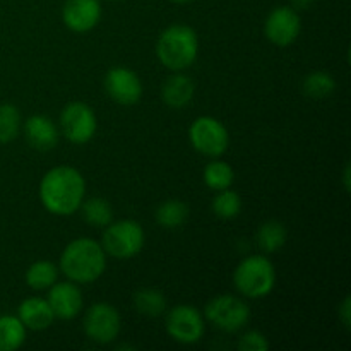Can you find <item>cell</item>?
Instances as JSON below:
<instances>
[{
	"label": "cell",
	"mask_w": 351,
	"mask_h": 351,
	"mask_svg": "<svg viewBox=\"0 0 351 351\" xmlns=\"http://www.w3.org/2000/svg\"><path fill=\"white\" fill-rule=\"evenodd\" d=\"M38 194L50 215L72 216L86 197V180L77 168L60 165L43 175Z\"/></svg>",
	"instance_id": "obj_1"
},
{
	"label": "cell",
	"mask_w": 351,
	"mask_h": 351,
	"mask_svg": "<svg viewBox=\"0 0 351 351\" xmlns=\"http://www.w3.org/2000/svg\"><path fill=\"white\" fill-rule=\"evenodd\" d=\"M58 269L69 281L77 285L95 283L106 269V252L96 240L88 237L75 239L62 250Z\"/></svg>",
	"instance_id": "obj_2"
},
{
	"label": "cell",
	"mask_w": 351,
	"mask_h": 351,
	"mask_svg": "<svg viewBox=\"0 0 351 351\" xmlns=\"http://www.w3.org/2000/svg\"><path fill=\"white\" fill-rule=\"evenodd\" d=\"M197 53L199 36L187 24H171L156 41V57L168 71H185L194 64Z\"/></svg>",
	"instance_id": "obj_3"
},
{
	"label": "cell",
	"mask_w": 351,
	"mask_h": 351,
	"mask_svg": "<svg viewBox=\"0 0 351 351\" xmlns=\"http://www.w3.org/2000/svg\"><path fill=\"white\" fill-rule=\"evenodd\" d=\"M233 285L242 297L259 300L276 287V269L266 256H249L239 263L233 273Z\"/></svg>",
	"instance_id": "obj_4"
},
{
	"label": "cell",
	"mask_w": 351,
	"mask_h": 351,
	"mask_svg": "<svg viewBox=\"0 0 351 351\" xmlns=\"http://www.w3.org/2000/svg\"><path fill=\"white\" fill-rule=\"evenodd\" d=\"M146 235L144 228L134 219H120L105 226L101 239V247L106 256L115 259L127 261L136 257L143 250Z\"/></svg>",
	"instance_id": "obj_5"
},
{
	"label": "cell",
	"mask_w": 351,
	"mask_h": 351,
	"mask_svg": "<svg viewBox=\"0 0 351 351\" xmlns=\"http://www.w3.org/2000/svg\"><path fill=\"white\" fill-rule=\"evenodd\" d=\"M204 317L225 332H237L250 321V307L235 295H218L204 308Z\"/></svg>",
	"instance_id": "obj_6"
},
{
	"label": "cell",
	"mask_w": 351,
	"mask_h": 351,
	"mask_svg": "<svg viewBox=\"0 0 351 351\" xmlns=\"http://www.w3.org/2000/svg\"><path fill=\"white\" fill-rule=\"evenodd\" d=\"M189 139L197 153L208 158H219L228 151L230 134L225 123L215 117H199L189 129Z\"/></svg>",
	"instance_id": "obj_7"
},
{
	"label": "cell",
	"mask_w": 351,
	"mask_h": 351,
	"mask_svg": "<svg viewBox=\"0 0 351 351\" xmlns=\"http://www.w3.org/2000/svg\"><path fill=\"white\" fill-rule=\"evenodd\" d=\"M98 129L96 113L88 103L71 101L60 112V132L75 146L88 144Z\"/></svg>",
	"instance_id": "obj_8"
},
{
	"label": "cell",
	"mask_w": 351,
	"mask_h": 351,
	"mask_svg": "<svg viewBox=\"0 0 351 351\" xmlns=\"http://www.w3.org/2000/svg\"><path fill=\"white\" fill-rule=\"evenodd\" d=\"M165 328L173 341L180 343V345H195L204 336V315L194 305H177L168 311Z\"/></svg>",
	"instance_id": "obj_9"
},
{
	"label": "cell",
	"mask_w": 351,
	"mask_h": 351,
	"mask_svg": "<svg viewBox=\"0 0 351 351\" xmlns=\"http://www.w3.org/2000/svg\"><path fill=\"white\" fill-rule=\"evenodd\" d=\"M82 328L91 341L98 345H108L119 338L120 329H122V317L112 304L98 302L86 311Z\"/></svg>",
	"instance_id": "obj_10"
},
{
	"label": "cell",
	"mask_w": 351,
	"mask_h": 351,
	"mask_svg": "<svg viewBox=\"0 0 351 351\" xmlns=\"http://www.w3.org/2000/svg\"><path fill=\"white\" fill-rule=\"evenodd\" d=\"M302 21L291 5L274 7L264 21V34L276 47H290L300 34Z\"/></svg>",
	"instance_id": "obj_11"
},
{
	"label": "cell",
	"mask_w": 351,
	"mask_h": 351,
	"mask_svg": "<svg viewBox=\"0 0 351 351\" xmlns=\"http://www.w3.org/2000/svg\"><path fill=\"white\" fill-rule=\"evenodd\" d=\"M105 91L122 106H132L143 98V82L139 75L127 67H113L105 75Z\"/></svg>",
	"instance_id": "obj_12"
},
{
	"label": "cell",
	"mask_w": 351,
	"mask_h": 351,
	"mask_svg": "<svg viewBox=\"0 0 351 351\" xmlns=\"http://www.w3.org/2000/svg\"><path fill=\"white\" fill-rule=\"evenodd\" d=\"M47 300L53 311L55 319L71 321L82 311V291L74 281H60L48 288Z\"/></svg>",
	"instance_id": "obj_13"
},
{
	"label": "cell",
	"mask_w": 351,
	"mask_h": 351,
	"mask_svg": "<svg viewBox=\"0 0 351 351\" xmlns=\"http://www.w3.org/2000/svg\"><path fill=\"white\" fill-rule=\"evenodd\" d=\"M101 19L99 0H65L62 7V21L74 33H88L95 29Z\"/></svg>",
	"instance_id": "obj_14"
},
{
	"label": "cell",
	"mask_w": 351,
	"mask_h": 351,
	"mask_svg": "<svg viewBox=\"0 0 351 351\" xmlns=\"http://www.w3.org/2000/svg\"><path fill=\"white\" fill-rule=\"evenodd\" d=\"M26 143L36 151L53 149L60 139L58 127L47 115H31L23 125Z\"/></svg>",
	"instance_id": "obj_15"
},
{
	"label": "cell",
	"mask_w": 351,
	"mask_h": 351,
	"mask_svg": "<svg viewBox=\"0 0 351 351\" xmlns=\"http://www.w3.org/2000/svg\"><path fill=\"white\" fill-rule=\"evenodd\" d=\"M17 317L23 322L24 328L31 331H45L55 321L53 311L47 298L31 297L26 298L17 307Z\"/></svg>",
	"instance_id": "obj_16"
},
{
	"label": "cell",
	"mask_w": 351,
	"mask_h": 351,
	"mask_svg": "<svg viewBox=\"0 0 351 351\" xmlns=\"http://www.w3.org/2000/svg\"><path fill=\"white\" fill-rule=\"evenodd\" d=\"M194 95V81L182 72H175L173 75H170L161 88V98H163L165 105L173 110L185 108L192 101Z\"/></svg>",
	"instance_id": "obj_17"
},
{
	"label": "cell",
	"mask_w": 351,
	"mask_h": 351,
	"mask_svg": "<svg viewBox=\"0 0 351 351\" xmlns=\"http://www.w3.org/2000/svg\"><path fill=\"white\" fill-rule=\"evenodd\" d=\"M154 219L165 230L180 228L189 219V206L180 199H168L158 206Z\"/></svg>",
	"instance_id": "obj_18"
},
{
	"label": "cell",
	"mask_w": 351,
	"mask_h": 351,
	"mask_svg": "<svg viewBox=\"0 0 351 351\" xmlns=\"http://www.w3.org/2000/svg\"><path fill=\"white\" fill-rule=\"evenodd\" d=\"M26 331L17 315H0V351H16L26 341Z\"/></svg>",
	"instance_id": "obj_19"
},
{
	"label": "cell",
	"mask_w": 351,
	"mask_h": 351,
	"mask_svg": "<svg viewBox=\"0 0 351 351\" xmlns=\"http://www.w3.org/2000/svg\"><path fill=\"white\" fill-rule=\"evenodd\" d=\"M58 266H55L50 261H36L26 269V283L31 290H48L51 285L58 281Z\"/></svg>",
	"instance_id": "obj_20"
},
{
	"label": "cell",
	"mask_w": 351,
	"mask_h": 351,
	"mask_svg": "<svg viewBox=\"0 0 351 351\" xmlns=\"http://www.w3.org/2000/svg\"><path fill=\"white\" fill-rule=\"evenodd\" d=\"M287 243V228L281 221L269 219L257 230V245L264 254H274Z\"/></svg>",
	"instance_id": "obj_21"
},
{
	"label": "cell",
	"mask_w": 351,
	"mask_h": 351,
	"mask_svg": "<svg viewBox=\"0 0 351 351\" xmlns=\"http://www.w3.org/2000/svg\"><path fill=\"white\" fill-rule=\"evenodd\" d=\"M202 178H204V184L208 185L211 191L219 192L232 187L233 180H235V171H233L232 165H228L226 161L213 158V161H209V163L206 165Z\"/></svg>",
	"instance_id": "obj_22"
},
{
	"label": "cell",
	"mask_w": 351,
	"mask_h": 351,
	"mask_svg": "<svg viewBox=\"0 0 351 351\" xmlns=\"http://www.w3.org/2000/svg\"><path fill=\"white\" fill-rule=\"evenodd\" d=\"M79 209H81L84 221L88 225L96 226V228H105L113 219L112 206L103 197H84V201H82Z\"/></svg>",
	"instance_id": "obj_23"
},
{
	"label": "cell",
	"mask_w": 351,
	"mask_h": 351,
	"mask_svg": "<svg viewBox=\"0 0 351 351\" xmlns=\"http://www.w3.org/2000/svg\"><path fill=\"white\" fill-rule=\"evenodd\" d=\"M134 307L141 315L160 317L167 312V298L156 288H143L134 295Z\"/></svg>",
	"instance_id": "obj_24"
},
{
	"label": "cell",
	"mask_w": 351,
	"mask_h": 351,
	"mask_svg": "<svg viewBox=\"0 0 351 351\" xmlns=\"http://www.w3.org/2000/svg\"><path fill=\"white\" fill-rule=\"evenodd\" d=\"M302 89H304V93L308 96V98H315V99L328 98V96H331L332 93H335L336 79L332 77L329 72L315 71L304 79V82H302Z\"/></svg>",
	"instance_id": "obj_25"
},
{
	"label": "cell",
	"mask_w": 351,
	"mask_h": 351,
	"mask_svg": "<svg viewBox=\"0 0 351 351\" xmlns=\"http://www.w3.org/2000/svg\"><path fill=\"white\" fill-rule=\"evenodd\" d=\"M23 119L17 106L10 103L0 105V144H9L19 136Z\"/></svg>",
	"instance_id": "obj_26"
},
{
	"label": "cell",
	"mask_w": 351,
	"mask_h": 351,
	"mask_svg": "<svg viewBox=\"0 0 351 351\" xmlns=\"http://www.w3.org/2000/svg\"><path fill=\"white\" fill-rule=\"evenodd\" d=\"M211 209L219 219H233L242 211V197L232 189L219 191L213 199Z\"/></svg>",
	"instance_id": "obj_27"
},
{
	"label": "cell",
	"mask_w": 351,
	"mask_h": 351,
	"mask_svg": "<svg viewBox=\"0 0 351 351\" xmlns=\"http://www.w3.org/2000/svg\"><path fill=\"white\" fill-rule=\"evenodd\" d=\"M269 348V341L261 331H249L239 339V350L242 351H266Z\"/></svg>",
	"instance_id": "obj_28"
},
{
	"label": "cell",
	"mask_w": 351,
	"mask_h": 351,
	"mask_svg": "<svg viewBox=\"0 0 351 351\" xmlns=\"http://www.w3.org/2000/svg\"><path fill=\"white\" fill-rule=\"evenodd\" d=\"M351 302H350V297H346L345 300H343L341 307H339L338 314H339V321L343 322V326H345L346 329H350V322H351Z\"/></svg>",
	"instance_id": "obj_29"
},
{
	"label": "cell",
	"mask_w": 351,
	"mask_h": 351,
	"mask_svg": "<svg viewBox=\"0 0 351 351\" xmlns=\"http://www.w3.org/2000/svg\"><path fill=\"white\" fill-rule=\"evenodd\" d=\"M315 0H291V7H293L295 10H307L311 9L312 5H314Z\"/></svg>",
	"instance_id": "obj_30"
},
{
	"label": "cell",
	"mask_w": 351,
	"mask_h": 351,
	"mask_svg": "<svg viewBox=\"0 0 351 351\" xmlns=\"http://www.w3.org/2000/svg\"><path fill=\"white\" fill-rule=\"evenodd\" d=\"M343 178H345V189L350 191V165H346L345 171H343Z\"/></svg>",
	"instance_id": "obj_31"
},
{
	"label": "cell",
	"mask_w": 351,
	"mask_h": 351,
	"mask_svg": "<svg viewBox=\"0 0 351 351\" xmlns=\"http://www.w3.org/2000/svg\"><path fill=\"white\" fill-rule=\"evenodd\" d=\"M170 2H173V3H192L194 0H170Z\"/></svg>",
	"instance_id": "obj_32"
},
{
	"label": "cell",
	"mask_w": 351,
	"mask_h": 351,
	"mask_svg": "<svg viewBox=\"0 0 351 351\" xmlns=\"http://www.w3.org/2000/svg\"><path fill=\"white\" fill-rule=\"evenodd\" d=\"M108 2H115V0H108Z\"/></svg>",
	"instance_id": "obj_33"
}]
</instances>
